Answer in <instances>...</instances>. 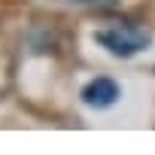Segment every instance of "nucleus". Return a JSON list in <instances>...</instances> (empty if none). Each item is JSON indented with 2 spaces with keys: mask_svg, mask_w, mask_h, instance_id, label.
<instances>
[{
  "mask_svg": "<svg viewBox=\"0 0 155 155\" xmlns=\"http://www.w3.org/2000/svg\"><path fill=\"white\" fill-rule=\"evenodd\" d=\"M91 40H94L101 49H107L110 55H116V58H134L137 52H143V49L152 43V31H149L146 25L119 21V25H110V28L94 31Z\"/></svg>",
  "mask_w": 155,
  "mask_h": 155,
  "instance_id": "f257e3e1",
  "label": "nucleus"
},
{
  "mask_svg": "<svg viewBox=\"0 0 155 155\" xmlns=\"http://www.w3.org/2000/svg\"><path fill=\"white\" fill-rule=\"evenodd\" d=\"M79 97H82V104H85L88 110L104 113V110H110V107L119 104V97H122V85L113 79V76H97V79H91L88 85H82Z\"/></svg>",
  "mask_w": 155,
  "mask_h": 155,
  "instance_id": "f03ea898",
  "label": "nucleus"
},
{
  "mask_svg": "<svg viewBox=\"0 0 155 155\" xmlns=\"http://www.w3.org/2000/svg\"><path fill=\"white\" fill-rule=\"evenodd\" d=\"M79 3H107V6H113L116 0H79Z\"/></svg>",
  "mask_w": 155,
  "mask_h": 155,
  "instance_id": "7ed1b4c3",
  "label": "nucleus"
}]
</instances>
